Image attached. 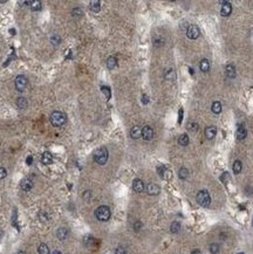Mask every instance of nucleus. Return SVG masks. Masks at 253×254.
Wrapping results in <instances>:
<instances>
[{
	"label": "nucleus",
	"instance_id": "1",
	"mask_svg": "<svg viewBox=\"0 0 253 254\" xmlns=\"http://www.w3.org/2000/svg\"><path fill=\"white\" fill-rule=\"evenodd\" d=\"M49 120H51L52 126H54V127H61V126H63V124L66 123L67 116H66L64 113L56 110V111H53V113L51 114Z\"/></svg>",
	"mask_w": 253,
	"mask_h": 254
},
{
	"label": "nucleus",
	"instance_id": "2",
	"mask_svg": "<svg viewBox=\"0 0 253 254\" xmlns=\"http://www.w3.org/2000/svg\"><path fill=\"white\" fill-rule=\"evenodd\" d=\"M95 216L100 222H108L110 219L111 212H110V209L108 206L102 205L95 210Z\"/></svg>",
	"mask_w": 253,
	"mask_h": 254
},
{
	"label": "nucleus",
	"instance_id": "3",
	"mask_svg": "<svg viewBox=\"0 0 253 254\" xmlns=\"http://www.w3.org/2000/svg\"><path fill=\"white\" fill-rule=\"evenodd\" d=\"M94 160L100 165H104L107 163V160H108V150H107V148L101 146L97 150H95Z\"/></svg>",
	"mask_w": 253,
	"mask_h": 254
},
{
	"label": "nucleus",
	"instance_id": "4",
	"mask_svg": "<svg viewBox=\"0 0 253 254\" xmlns=\"http://www.w3.org/2000/svg\"><path fill=\"white\" fill-rule=\"evenodd\" d=\"M197 203H198L200 206H203V207H207V206L210 205V203H211L210 193L205 190L199 191L198 194H197Z\"/></svg>",
	"mask_w": 253,
	"mask_h": 254
},
{
	"label": "nucleus",
	"instance_id": "5",
	"mask_svg": "<svg viewBox=\"0 0 253 254\" xmlns=\"http://www.w3.org/2000/svg\"><path fill=\"white\" fill-rule=\"evenodd\" d=\"M27 84H28V80H27L24 75L17 76V79H15V89H17L18 92H20V93L24 92V90L26 89Z\"/></svg>",
	"mask_w": 253,
	"mask_h": 254
},
{
	"label": "nucleus",
	"instance_id": "6",
	"mask_svg": "<svg viewBox=\"0 0 253 254\" xmlns=\"http://www.w3.org/2000/svg\"><path fill=\"white\" fill-rule=\"evenodd\" d=\"M199 28L196 26V25H191L188 27V30H186V36L189 38V39H192V40H194V39H197L198 36H199Z\"/></svg>",
	"mask_w": 253,
	"mask_h": 254
},
{
	"label": "nucleus",
	"instance_id": "7",
	"mask_svg": "<svg viewBox=\"0 0 253 254\" xmlns=\"http://www.w3.org/2000/svg\"><path fill=\"white\" fill-rule=\"evenodd\" d=\"M33 185H34V183H33L32 178H30V177H26V178H24V179L20 182V188H21V190L26 191V192L32 190Z\"/></svg>",
	"mask_w": 253,
	"mask_h": 254
},
{
	"label": "nucleus",
	"instance_id": "8",
	"mask_svg": "<svg viewBox=\"0 0 253 254\" xmlns=\"http://www.w3.org/2000/svg\"><path fill=\"white\" fill-rule=\"evenodd\" d=\"M142 137L145 141L153 139V137H154V130H153V128L149 127V126H145V127L143 128L142 129Z\"/></svg>",
	"mask_w": 253,
	"mask_h": 254
},
{
	"label": "nucleus",
	"instance_id": "9",
	"mask_svg": "<svg viewBox=\"0 0 253 254\" xmlns=\"http://www.w3.org/2000/svg\"><path fill=\"white\" fill-rule=\"evenodd\" d=\"M221 9L220 13L223 17H228L231 13H232V6L228 1H221Z\"/></svg>",
	"mask_w": 253,
	"mask_h": 254
},
{
	"label": "nucleus",
	"instance_id": "10",
	"mask_svg": "<svg viewBox=\"0 0 253 254\" xmlns=\"http://www.w3.org/2000/svg\"><path fill=\"white\" fill-rule=\"evenodd\" d=\"M132 189H134L135 192H137V193L143 192V190H144V183H143V180L136 178V179L132 182Z\"/></svg>",
	"mask_w": 253,
	"mask_h": 254
},
{
	"label": "nucleus",
	"instance_id": "11",
	"mask_svg": "<svg viewBox=\"0 0 253 254\" xmlns=\"http://www.w3.org/2000/svg\"><path fill=\"white\" fill-rule=\"evenodd\" d=\"M147 192L150 194V196H157L158 193L160 192V189L157 184H154V183H150L148 186H147Z\"/></svg>",
	"mask_w": 253,
	"mask_h": 254
},
{
	"label": "nucleus",
	"instance_id": "12",
	"mask_svg": "<svg viewBox=\"0 0 253 254\" xmlns=\"http://www.w3.org/2000/svg\"><path fill=\"white\" fill-rule=\"evenodd\" d=\"M142 136V129L138 127V126H135V127L131 128L130 130V137L134 138V139H137Z\"/></svg>",
	"mask_w": 253,
	"mask_h": 254
},
{
	"label": "nucleus",
	"instance_id": "13",
	"mask_svg": "<svg viewBox=\"0 0 253 254\" xmlns=\"http://www.w3.org/2000/svg\"><path fill=\"white\" fill-rule=\"evenodd\" d=\"M41 163L45 164V165H49L53 163V156L51 152H43L42 156H41Z\"/></svg>",
	"mask_w": 253,
	"mask_h": 254
},
{
	"label": "nucleus",
	"instance_id": "14",
	"mask_svg": "<svg viewBox=\"0 0 253 254\" xmlns=\"http://www.w3.org/2000/svg\"><path fill=\"white\" fill-rule=\"evenodd\" d=\"M225 74H226V76H227L228 79L236 77V68H234V66L231 64H227L226 68H225Z\"/></svg>",
	"mask_w": 253,
	"mask_h": 254
},
{
	"label": "nucleus",
	"instance_id": "15",
	"mask_svg": "<svg viewBox=\"0 0 253 254\" xmlns=\"http://www.w3.org/2000/svg\"><path fill=\"white\" fill-rule=\"evenodd\" d=\"M236 135H237V138H238L239 141L244 139V138L246 137V135H247L246 128L244 127L243 124H241V126H239V127H238V129H237V132H236Z\"/></svg>",
	"mask_w": 253,
	"mask_h": 254
},
{
	"label": "nucleus",
	"instance_id": "16",
	"mask_svg": "<svg viewBox=\"0 0 253 254\" xmlns=\"http://www.w3.org/2000/svg\"><path fill=\"white\" fill-rule=\"evenodd\" d=\"M217 135V128L216 127H207L205 129V136L207 139H212Z\"/></svg>",
	"mask_w": 253,
	"mask_h": 254
},
{
	"label": "nucleus",
	"instance_id": "17",
	"mask_svg": "<svg viewBox=\"0 0 253 254\" xmlns=\"http://www.w3.org/2000/svg\"><path fill=\"white\" fill-rule=\"evenodd\" d=\"M56 235L60 240H66L67 237H68V229L66 227H60L58 231H56Z\"/></svg>",
	"mask_w": 253,
	"mask_h": 254
},
{
	"label": "nucleus",
	"instance_id": "18",
	"mask_svg": "<svg viewBox=\"0 0 253 254\" xmlns=\"http://www.w3.org/2000/svg\"><path fill=\"white\" fill-rule=\"evenodd\" d=\"M83 242H85V245H86V247H88V248H94V244H95V239L92 237V235H86L85 237V239H83Z\"/></svg>",
	"mask_w": 253,
	"mask_h": 254
},
{
	"label": "nucleus",
	"instance_id": "19",
	"mask_svg": "<svg viewBox=\"0 0 253 254\" xmlns=\"http://www.w3.org/2000/svg\"><path fill=\"white\" fill-rule=\"evenodd\" d=\"M27 105H28V102L25 97H18L17 98V107L19 109H26Z\"/></svg>",
	"mask_w": 253,
	"mask_h": 254
},
{
	"label": "nucleus",
	"instance_id": "20",
	"mask_svg": "<svg viewBox=\"0 0 253 254\" xmlns=\"http://www.w3.org/2000/svg\"><path fill=\"white\" fill-rule=\"evenodd\" d=\"M178 143H179V145H182V146H186V145L189 144V136H188L186 133H182V135L179 136V138H178Z\"/></svg>",
	"mask_w": 253,
	"mask_h": 254
},
{
	"label": "nucleus",
	"instance_id": "21",
	"mask_svg": "<svg viewBox=\"0 0 253 254\" xmlns=\"http://www.w3.org/2000/svg\"><path fill=\"white\" fill-rule=\"evenodd\" d=\"M90 9L95 12V13H97V12H100V9H101V2L98 1V0H95V1H90Z\"/></svg>",
	"mask_w": 253,
	"mask_h": 254
},
{
	"label": "nucleus",
	"instance_id": "22",
	"mask_svg": "<svg viewBox=\"0 0 253 254\" xmlns=\"http://www.w3.org/2000/svg\"><path fill=\"white\" fill-rule=\"evenodd\" d=\"M116 64H117V60H116L115 56L108 58V60H107V67H108V69H114L116 67Z\"/></svg>",
	"mask_w": 253,
	"mask_h": 254
},
{
	"label": "nucleus",
	"instance_id": "23",
	"mask_svg": "<svg viewBox=\"0 0 253 254\" xmlns=\"http://www.w3.org/2000/svg\"><path fill=\"white\" fill-rule=\"evenodd\" d=\"M178 177L181 179H186L189 177V170L186 167H181L178 170Z\"/></svg>",
	"mask_w": 253,
	"mask_h": 254
},
{
	"label": "nucleus",
	"instance_id": "24",
	"mask_svg": "<svg viewBox=\"0 0 253 254\" xmlns=\"http://www.w3.org/2000/svg\"><path fill=\"white\" fill-rule=\"evenodd\" d=\"M200 69L204 73H207L210 70V62H209L207 59H203L202 60V62H200Z\"/></svg>",
	"mask_w": 253,
	"mask_h": 254
},
{
	"label": "nucleus",
	"instance_id": "25",
	"mask_svg": "<svg viewBox=\"0 0 253 254\" xmlns=\"http://www.w3.org/2000/svg\"><path fill=\"white\" fill-rule=\"evenodd\" d=\"M241 169H243L241 162H240V160H236V162L233 163V172H234L236 175H238V173L241 172Z\"/></svg>",
	"mask_w": 253,
	"mask_h": 254
},
{
	"label": "nucleus",
	"instance_id": "26",
	"mask_svg": "<svg viewBox=\"0 0 253 254\" xmlns=\"http://www.w3.org/2000/svg\"><path fill=\"white\" fill-rule=\"evenodd\" d=\"M30 6H31V9L33 12H36V11H40V9H41V2H40L39 0L31 1V2H30Z\"/></svg>",
	"mask_w": 253,
	"mask_h": 254
},
{
	"label": "nucleus",
	"instance_id": "27",
	"mask_svg": "<svg viewBox=\"0 0 253 254\" xmlns=\"http://www.w3.org/2000/svg\"><path fill=\"white\" fill-rule=\"evenodd\" d=\"M212 111L215 113V114H219L221 111V104L220 102H218V101H216V102H213L212 103Z\"/></svg>",
	"mask_w": 253,
	"mask_h": 254
},
{
	"label": "nucleus",
	"instance_id": "28",
	"mask_svg": "<svg viewBox=\"0 0 253 254\" xmlns=\"http://www.w3.org/2000/svg\"><path fill=\"white\" fill-rule=\"evenodd\" d=\"M179 229H181V224L178 222H173L171 224V226H170V231L172 232V233H178L179 232Z\"/></svg>",
	"mask_w": 253,
	"mask_h": 254
},
{
	"label": "nucleus",
	"instance_id": "29",
	"mask_svg": "<svg viewBox=\"0 0 253 254\" xmlns=\"http://www.w3.org/2000/svg\"><path fill=\"white\" fill-rule=\"evenodd\" d=\"M38 251H39V254H49V248L46 244H40Z\"/></svg>",
	"mask_w": 253,
	"mask_h": 254
},
{
	"label": "nucleus",
	"instance_id": "30",
	"mask_svg": "<svg viewBox=\"0 0 253 254\" xmlns=\"http://www.w3.org/2000/svg\"><path fill=\"white\" fill-rule=\"evenodd\" d=\"M165 79L166 80H170V81H173L176 79V75H175V71L172 69H168L165 71Z\"/></svg>",
	"mask_w": 253,
	"mask_h": 254
},
{
	"label": "nucleus",
	"instance_id": "31",
	"mask_svg": "<svg viewBox=\"0 0 253 254\" xmlns=\"http://www.w3.org/2000/svg\"><path fill=\"white\" fill-rule=\"evenodd\" d=\"M38 218H39V220H40L41 222H48V216H47V213H46V212H43V211H40V212H39Z\"/></svg>",
	"mask_w": 253,
	"mask_h": 254
},
{
	"label": "nucleus",
	"instance_id": "32",
	"mask_svg": "<svg viewBox=\"0 0 253 254\" xmlns=\"http://www.w3.org/2000/svg\"><path fill=\"white\" fill-rule=\"evenodd\" d=\"M210 252L212 254H218L219 253V245L217 242H213L210 245Z\"/></svg>",
	"mask_w": 253,
	"mask_h": 254
},
{
	"label": "nucleus",
	"instance_id": "33",
	"mask_svg": "<svg viewBox=\"0 0 253 254\" xmlns=\"http://www.w3.org/2000/svg\"><path fill=\"white\" fill-rule=\"evenodd\" d=\"M101 92L106 95V97L109 100L110 98V96H111V93H110V88L109 87H107V86H102L101 87Z\"/></svg>",
	"mask_w": 253,
	"mask_h": 254
},
{
	"label": "nucleus",
	"instance_id": "34",
	"mask_svg": "<svg viewBox=\"0 0 253 254\" xmlns=\"http://www.w3.org/2000/svg\"><path fill=\"white\" fill-rule=\"evenodd\" d=\"M60 41H61V38H60L59 35H56V34H54V35L51 38V42H52L53 46H58V45L60 43Z\"/></svg>",
	"mask_w": 253,
	"mask_h": 254
},
{
	"label": "nucleus",
	"instance_id": "35",
	"mask_svg": "<svg viewBox=\"0 0 253 254\" xmlns=\"http://www.w3.org/2000/svg\"><path fill=\"white\" fill-rule=\"evenodd\" d=\"M165 172H166V167H165L164 165H158L157 166V173L162 177V178L164 177Z\"/></svg>",
	"mask_w": 253,
	"mask_h": 254
},
{
	"label": "nucleus",
	"instance_id": "36",
	"mask_svg": "<svg viewBox=\"0 0 253 254\" xmlns=\"http://www.w3.org/2000/svg\"><path fill=\"white\" fill-rule=\"evenodd\" d=\"M83 14V12H82V9L80 8V7H75L73 11H72V15L73 17H81Z\"/></svg>",
	"mask_w": 253,
	"mask_h": 254
},
{
	"label": "nucleus",
	"instance_id": "37",
	"mask_svg": "<svg viewBox=\"0 0 253 254\" xmlns=\"http://www.w3.org/2000/svg\"><path fill=\"white\" fill-rule=\"evenodd\" d=\"M164 42H165V40L163 38H157V39L154 40V46L155 47H160V46L164 45Z\"/></svg>",
	"mask_w": 253,
	"mask_h": 254
},
{
	"label": "nucleus",
	"instance_id": "38",
	"mask_svg": "<svg viewBox=\"0 0 253 254\" xmlns=\"http://www.w3.org/2000/svg\"><path fill=\"white\" fill-rule=\"evenodd\" d=\"M220 180L223 182V183H225V184H226V182H228V180H230V175H228L227 172H224V173L221 175Z\"/></svg>",
	"mask_w": 253,
	"mask_h": 254
},
{
	"label": "nucleus",
	"instance_id": "39",
	"mask_svg": "<svg viewBox=\"0 0 253 254\" xmlns=\"http://www.w3.org/2000/svg\"><path fill=\"white\" fill-rule=\"evenodd\" d=\"M115 254H126V250L124 247L120 246V247H117V248L115 250Z\"/></svg>",
	"mask_w": 253,
	"mask_h": 254
},
{
	"label": "nucleus",
	"instance_id": "40",
	"mask_svg": "<svg viewBox=\"0 0 253 254\" xmlns=\"http://www.w3.org/2000/svg\"><path fill=\"white\" fill-rule=\"evenodd\" d=\"M7 176V171L5 167H0V179H4Z\"/></svg>",
	"mask_w": 253,
	"mask_h": 254
},
{
	"label": "nucleus",
	"instance_id": "41",
	"mask_svg": "<svg viewBox=\"0 0 253 254\" xmlns=\"http://www.w3.org/2000/svg\"><path fill=\"white\" fill-rule=\"evenodd\" d=\"M90 197H92V192L90 191H85L83 192V199L85 200H89Z\"/></svg>",
	"mask_w": 253,
	"mask_h": 254
},
{
	"label": "nucleus",
	"instance_id": "42",
	"mask_svg": "<svg viewBox=\"0 0 253 254\" xmlns=\"http://www.w3.org/2000/svg\"><path fill=\"white\" fill-rule=\"evenodd\" d=\"M141 227H142V222H140V220H137V222L134 224V229H135V231H140Z\"/></svg>",
	"mask_w": 253,
	"mask_h": 254
},
{
	"label": "nucleus",
	"instance_id": "43",
	"mask_svg": "<svg viewBox=\"0 0 253 254\" xmlns=\"http://www.w3.org/2000/svg\"><path fill=\"white\" fill-rule=\"evenodd\" d=\"M142 103H143V104H148V103H149V96L143 94V95H142Z\"/></svg>",
	"mask_w": 253,
	"mask_h": 254
},
{
	"label": "nucleus",
	"instance_id": "44",
	"mask_svg": "<svg viewBox=\"0 0 253 254\" xmlns=\"http://www.w3.org/2000/svg\"><path fill=\"white\" fill-rule=\"evenodd\" d=\"M183 120V109H179V114H178V123L181 124Z\"/></svg>",
	"mask_w": 253,
	"mask_h": 254
},
{
	"label": "nucleus",
	"instance_id": "45",
	"mask_svg": "<svg viewBox=\"0 0 253 254\" xmlns=\"http://www.w3.org/2000/svg\"><path fill=\"white\" fill-rule=\"evenodd\" d=\"M32 162H33V157H32V156H28V157H27V159H26V163H27V165H31Z\"/></svg>",
	"mask_w": 253,
	"mask_h": 254
},
{
	"label": "nucleus",
	"instance_id": "46",
	"mask_svg": "<svg viewBox=\"0 0 253 254\" xmlns=\"http://www.w3.org/2000/svg\"><path fill=\"white\" fill-rule=\"evenodd\" d=\"M191 254H202V253H200V252H199L198 250H196V251H193V252H192Z\"/></svg>",
	"mask_w": 253,
	"mask_h": 254
},
{
	"label": "nucleus",
	"instance_id": "47",
	"mask_svg": "<svg viewBox=\"0 0 253 254\" xmlns=\"http://www.w3.org/2000/svg\"><path fill=\"white\" fill-rule=\"evenodd\" d=\"M53 254H61V252H60V251H58V250H56V251H54V252H53Z\"/></svg>",
	"mask_w": 253,
	"mask_h": 254
},
{
	"label": "nucleus",
	"instance_id": "48",
	"mask_svg": "<svg viewBox=\"0 0 253 254\" xmlns=\"http://www.w3.org/2000/svg\"><path fill=\"white\" fill-rule=\"evenodd\" d=\"M2 234H4V232H2V229L0 228V239H1V237H2Z\"/></svg>",
	"mask_w": 253,
	"mask_h": 254
},
{
	"label": "nucleus",
	"instance_id": "49",
	"mask_svg": "<svg viewBox=\"0 0 253 254\" xmlns=\"http://www.w3.org/2000/svg\"><path fill=\"white\" fill-rule=\"evenodd\" d=\"M189 70H190V74H193V69H192V68H189Z\"/></svg>",
	"mask_w": 253,
	"mask_h": 254
},
{
	"label": "nucleus",
	"instance_id": "50",
	"mask_svg": "<svg viewBox=\"0 0 253 254\" xmlns=\"http://www.w3.org/2000/svg\"><path fill=\"white\" fill-rule=\"evenodd\" d=\"M18 254H26V253H25L24 251H19V252H18Z\"/></svg>",
	"mask_w": 253,
	"mask_h": 254
},
{
	"label": "nucleus",
	"instance_id": "51",
	"mask_svg": "<svg viewBox=\"0 0 253 254\" xmlns=\"http://www.w3.org/2000/svg\"><path fill=\"white\" fill-rule=\"evenodd\" d=\"M238 254H244V253H243V252H240V253H238Z\"/></svg>",
	"mask_w": 253,
	"mask_h": 254
},
{
	"label": "nucleus",
	"instance_id": "52",
	"mask_svg": "<svg viewBox=\"0 0 253 254\" xmlns=\"http://www.w3.org/2000/svg\"><path fill=\"white\" fill-rule=\"evenodd\" d=\"M252 224H253V222H252Z\"/></svg>",
	"mask_w": 253,
	"mask_h": 254
}]
</instances>
